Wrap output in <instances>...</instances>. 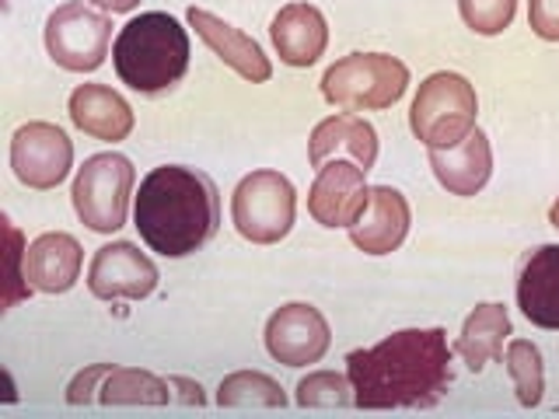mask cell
Masks as SVG:
<instances>
[{"mask_svg":"<svg viewBox=\"0 0 559 419\" xmlns=\"http://www.w3.org/2000/svg\"><path fill=\"white\" fill-rule=\"evenodd\" d=\"M112 43V22L105 11L87 8L84 0H67L46 22V49L57 67L87 74L98 70L109 57Z\"/></svg>","mask_w":559,"mask_h":419,"instance_id":"cell-8","label":"cell"},{"mask_svg":"<svg viewBox=\"0 0 559 419\" xmlns=\"http://www.w3.org/2000/svg\"><path fill=\"white\" fill-rule=\"evenodd\" d=\"M157 266L130 241H112L95 252L87 290L98 301H144L157 287Z\"/></svg>","mask_w":559,"mask_h":419,"instance_id":"cell-10","label":"cell"},{"mask_svg":"<svg viewBox=\"0 0 559 419\" xmlns=\"http://www.w3.org/2000/svg\"><path fill=\"white\" fill-rule=\"evenodd\" d=\"M511 336V314L503 304L486 301L468 314L462 336L454 343V354L465 360L468 371H486L489 363L503 357V343Z\"/></svg>","mask_w":559,"mask_h":419,"instance_id":"cell-21","label":"cell"},{"mask_svg":"<svg viewBox=\"0 0 559 419\" xmlns=\"http://www.w3.org/2000/svg\"><path fill=\"white\" fill-rule=\"evenodd\" d=\"M70 119L87 136L105 140V144H119L133 133V109L119 92L105 84H81L70 95Z\"/></svg>","mask_w":559,"mask_h":419,"instance_id":"cell-18","label":"cell"},{"mask_svg":"<svg viewBox=\"0 0 559 419\" xmlns=\"http://www.w3.org/2000/svg\"><path fill=\"white\" fill-rule=\"evenodd\" d=\"M549 224L559 231V196H556V203H552V210H549Z\"/></svg>","mask_w":559,"mask_h":419,"instance_id":"cell-31","label":"cell"},{"mask_svg":"<svg viewBox=\"0 0 559 419\" xmlns=\"http://www.w3.org/2000/svg\"><path fill=\"white\" fill-rule=\"evenodd\" d=\"M444 328H402L371 349L346 357V374L360 409H433L451 388Z\"/></svg>","mask_w":559,"mask_h":419,"instance_id":"cell-1","label":"cell"},{"mask_svg":"<svg viewBox=\"0 0 559 419\" xmlns=\"http://www.w3.org/2000/svg\"><path fill=\"white\" fill-rule=\"evenodd\" d=\"M459 11L476 35H500L511 28L518 0H459Z\"/></svg>","mask_w":559,"mask_h":419,"instance_id":"cell-26","label":"cell"},{"mask_svg":"<svg viewBox=\"0 0 559 419\" xmlns=\"http://www.w3.org/2000/svg\"><path fill=\"white\" fill-rule=\"evenodd\" d=\"M189 25L197 28L200 39L210 46V52L227 63L235 70L238 77L245 81H252V84H262V81H270L273 77V63L270 57L262 52V46L255 39H249L245 32H238L235 25H227L224 17L217 14H210L203 8H189Z\"/></svg>","mask_w":559,"mask_h":419,"instance_id":"cell-14","label":"cell"},{"mask_svg":"<svg viewBox=\"0 0 559 419\" xmlns=\"http://www.w3.org/2000/svg\"><path fill=\"white\" fill-rule=\"evenodd\" d=\"M297 214V192L287 175L259 168L245 175L231 196V220L238 235L252 244H276L290 235Z\"/></svg>","mask_w":559,"mask_h":419,"instance_id":"cell-7","label":"cell"},{"mask_svg":"<svg viewBox=\"0 0 559 419\" xmlns=\"http://www.w3.org/2000/svg\"><path fill=\"white\" fill-rule=\"evenodd\" d=\"M171 381H162L151 371H136V367H112L102 378L98 402L105 406H165L171 402Z\"/></svg>","mask_w":559,"mask_h":419,"instance_id":"cell-22","label":"cell"},{"mask_svg":"<svg viewBox=\"0 0 559 419\" xmlns=\"http://www.w3.org/2000/svg\"><path fill=\"white\" fill-rule=\"evenodd\" d=\"M136 171L130 165V157L122 154H95L81 165L70 200L81 224H87L98 235H112L127 224V210L133 196Z\"/></svg>","mask_w":559,"mask_h":419,"instance_id":"cell-6","label":"cell"},{"mask_svg":"<svg viewBox=\"0 0 559 419\" xmlns=\"http://www.w3.org/2000/svg\"><path fill=\"white\" fill-rule=\"evenodd\" d=\"M409 220L413 214H409L406 196L392 185H374L360 220L349 227V238H354V244L367 255H389L406 241Z\"/></svg>","mask_w":559,"mask_h":419,"instance_id":"cell-15","label":"cell"},{"mask_svg":"<svg viewBox=\"0 0 559 419\" xmlns=\"http://www.w3.org/2000/svg\"><path fill=\"white\" fill-rule=\"evenodd\" d=\"M81 262H84V249L78 244V238H70L63 231H49L28 244L25 276L32 290L67 294L81 279Z\"/></svg>","mask_w":559,"mask_h":419,"instance_id":"cell-20","label":"cell"},{"mask_svg":"<svg viewBox=\"0 0 559 419\" xmlns=\"http://www.w3.org/2000/svg\"><path fill=\"white\" fill-rule=\"evenodd\" d=\"M70 165H74V144L52 122H25L11 136V168L17 182L28 189H57Z\"/></svg>","mask_w":559,"mask_h":419,"instance_id":"cell-9","label":"cell"},{"mask_svg":"<svg viewBox=\"0 0 559 419\" xmlns=\"http://www.w3.org/2000/svg\"><path fill=\"white\" fill-rule=\"evenodd\" d=\"M518 308L538 328H559V244H542L521 262Z\"/></svg>","mask_w":559,"mask_h":419,"instance_id":"cell-16","label":"cell"},{"mask_svg":"<svg viewBox=\"0 0 559 419\" xmlns=\"http://www.w3.org/2000/svg\"><path fill=\"white\" fill-rule=\"evenodd\" d=\"M332 343L329 322L311 304H284L266 322V349L284 367H308L325 357Z\"/></svg>","mask_w":559,"mask_h":419,"instance_id":"cell-11","label":"cell"},{"mask_svg":"<svg viewBox=\"0 0 559 419\" xmlns=\"http://www.w3.org/2000/svg\"><path fill=\"white\" fill-rule=\"evenodd\" d=\"M273 46L280 52V60L287 67H311L319 63V57L329 46V25L325 14L314 4H287L280 8V14L270 25Z\"/></svg>","mask_w":559,"mask_h":419,"instance_id":"cell-19","label":"cell"},{"mask_svg":"<svg viewBox=\"0 0 559 419\" xmlns=\"http://www.w3.org/2000/svg\"><path fill=\"white\" fill-rule=\"evenodd\" d=\"M528 25L538 39L559 43V0H528Z\"/></svg>","mask_w":559,"mask_h":419,"instance_id":"cell-28","label":"cell"},{"mask_svg":"<svg viewBox=\"0 0 559 419\" xmlns=\"http://www.w3.org/2000/svg\"><path fill=\"white\" fill-rule=\"evenodd\" d=\"M430 168L451 196H476L493 175V151H489L486 133L476 127L462 144L454 147H430Z\"/></svg>","mask_w":559,"mask_h":419,"instance_id":"cell-17","label":"cell"},{"mask_svg":"<svg viewBox=\"0 0 559 419\" xmlns=\"http://www.w3.org/2000/svg\"><path fill=\"white\" fill-rule=\"evenodd\" d=\"M297 406H305V409L308 406L311 409H346V406H357L349 374H336V371L308 374L301 384H297Z\"/></svg>","mask_w":559,"mask_h":419,"instance_id":"cell-25","label":"cell"},{"mask_svg":"<svg viewBox=\"0 0 559 419\" xmlns=\"http://www.w3.org/2000/svg\"><path fill=\"white\" fill-rule=\"evenodd\" d=\"M133 220L147 249L165 259L200 252L221 227V192L210 175L186 165L154 168L133 200Z\"/></svg>","mask_w":559,"mask_h":419,"instance_id":"cell-2","label":"cell"},{"mask_svg":"<svg viewBox=\"0 0 559 419\" xmlns=\"http://www.w3.org/2000/svg\"><path fill=\"white\" fill-rule=\"evenodd\" d=\"M217 402H221V406H231V409H249V406L284 409L287 406V395H284V388H280V384L270 374L238 371V374L221 381Z\"/></svg>","mask_w":559,"mask_h":419,"instance_id":"cell-24","label":"cell"},{"mask_svg":"<svg viewBox=\"0 0 559 419\" xmlns=\"http://www.w3.org/2000/svg\"><path fill=\"white\" fill-rule=\"evenodd\" d=\"M109 371H112V363H92L87 371H81L74 381H70V388H67V402H70V406H87L92 398H98L95 395L102 388L98 381L109 374Z\"/></svg>","mask_w":559,"mask_h":419,"instance_id":"cell-29","label":"cell"},{"mask_svg":"<svg viewBox=\"0 0 559 419\" xmlns=\"http://www.w3.org/2000/svg\"><path fill=\"white\" fill-rule=\"evenodd\" d=\"M476 116H479V98L476 87H472L462 74H430L413 98L409 109V127L416 140H424L427 151L430 147H454L476 130Z\"/></svg>","mask_w":559,"mask_h":419,"instance_id":"cell-5","label":"cell"},{"mask_svg":"<svg viewBox=\"0 0 559 419\" xmlns=\"http://www.w3.org/2000/svg\"><path fill=\"white\" fill-rule=\"evenodd\" d=\"M119 81L140 95H165L189 70V35L165 11H147L122 25L112 46Z\"/></svg>","mask_w":559,"mask_h":419,"instance_id":"cell-3","label":"cell"},{"mask_svg":"<svg viewBox=\"0 0 559 419\" xmlns=\"http://www.w3.org/2000/svg\"><path fill=\"white\" fill-rule=\"evenodd\" d=\"M95 8H102V11H112V14H127V11H133L140 0H92Z\"/></svg>","mask_w":559,"mask_h":419,"instance_id":"cell-30","label":"cell"},{"mask_svg":"<svg viewBox=\"0 0 559 419\" xmlns=\"http://www.w3.org/2000/svg\"><path fill=\"white\" fill-rule=\"evenodd\" d=\"M409 87V67L389 52H354L336 60L322 77V95L329 105L346 112L389 109Z\"/></svg>","mask_w":559,"mask_h":419,"instance_id":"cell-4","label":"cell"},{"mask_svg":"<svg viewBox=\"0 0 559 419\" xmlns=\"http://www.w3.org/2000/svg\"><path fill=\"white\" fill-rule=\"evenodd\" d=\"M4 231H8V294H4V308H14L17 301H25V297L32 294V284H28V276H25V238L22 231L4 220Z\"/></svg>","mask_w":559,"mask_h":419,"instance_id":"cell-27","label":"cell"},{"mask_svg":"<svg viewBox=\"0 0 559 419\" xmlns=\"http://www.w3.org/2000/svg\"><path fill=\"white\" fill-rule=\"evenodd\" d=\"M364 168L354 161H329L314 175L308 192V214L322 227H354L371 200V185L364 182Z\"/></svg>","mask_w":559,"mask_h":419,"instance_id":"cell-12","label":"cell"},{"mask_svg":"<svg viewBox=\"0 0 559 419\" xmlns=\"http://www.w3.org/2000/svg\"><path fill=\"white\" fill-rule=\"evenodd\" d=\"M308 157L314 168L329 161H354L357 168L371 171L378 161V133L367 119L360 116H329L311 130L308 140Z\"/></svg>","mask_w":559,"mask_h":419,"instance_id":"cell-13","label":"cell"},{"mask_svg":"<svg viewBox=\"0 0 559 419\" xmlns=\"http://www.w3.org/2000/svg\"><path fill=\"white\" fill-rule=\"evenodd\" d=\"M507 374L514 381L518 402L524 409H535L546 395V367H542V349L528 339L507 343Z\"/></svg>","mask_w":559,"mask_h":419,"instance_id":"cell-23","label":"cell"}]
</instances>
